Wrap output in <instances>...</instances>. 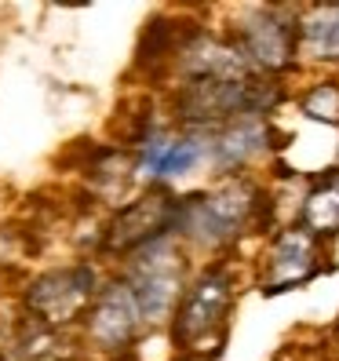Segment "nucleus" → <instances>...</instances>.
I'll return each instance as SVG.
<instances>
[{"mask_svg": "<svg viewBox=\"0 0 339 361\" xmlns=\"http://www.w3.org/2000/svg\"><path fill=\"white\" fill-rule=\"evenodd\" d=\"M248 216H252V190L241 183H230V186L211 190V194L179 201L172 230H183L186 238H194L201 245H223L234 233H241Z\"/></svg>", "mask_w": 339, "mask_h": 361, "instance_id": "obj_1", "label": "nucleus"}, {"mask_svg": "<svg viewBox=\"0 0 339 361\" xmlns=\"http://www.w3.org/2000/svg\"><path fill=\"white\" fill-rule=\"evenodd\" d=\"M179 256L168 233L157 241H150L146 248H139V259L132 267V281L128 288L135 292V303H139V314L142 322H161L168 317V310L175 307V295H179Z\"/></svg>", "mask_w": 339, "mask_h": 361, "instance_id": "obj_2", "label": "nucleus"}, {"mask_svg": "<svg viewBox=\"0 0 339 361\" xmlns=\"http://www.w3.org/2000/svg\"><path fill=\"white\" fill-rule=\"evenodd\" d=\"M95 292V274L92 267H66V270H51L44 278H37L26 292V307L48 325H66L88 307Z\"/></svg>", "mask_w": 339, "mask_h": 361, "instance_id": "obj_3", "label": "nucleus"}, {"mask_svg": "<svg viewBox=\"0 0 339 361\" xmlns=\"http://www.w3.org/2000/svg\"><path fill=\"white\" fill-rule=\"evenodd\" d=\"M175 212L179 201L164 197V194H150L135 204H128L113 219L110 238H106V252H128V248H146L150 241L164 238L175 226Z\"/></svg>", "mask_w": 339, "mask_h": 361, "instance_id": "obj_4", "label": "nucleus"}, {"mask_svg": "<svg viewBox=\"0 0 339 361\" xmlns=\"http://www.w3.org/2000/svg\"><path fill=\"white\" fill-rule=\"evenodd\" d=\"M230 307V281L226 274H204V278L190 288V295L183 300L179 314H175V339L183 347H197L201 339H208V332L223 325Z\"/></svg>", "mask_w": 339, "mask_h": 361, "instance_id": "obj_5", "label": "nucleus"}, {"mask_svg": "<svg viewBox=\"0 0 339 361\" xmlns=\"http://www.w3.org/2000/svg\"><path fill=\"white\" fill-rule=\"evenodd\" d=\"M183 117L190 121H219V117H245L252 114V84L248 80H194L183 92Z\"/></svg>", "mask_w": 339, "mask_h": 361, "instance_id": "obj_6", "label": "nucleus"}, {"mask_svg": "<svg viewBox=\"0 0 339 361\" xmlns=\"http://www.w3.org/2000/svg\"><path fill=\"white\" fill-rule=\"evenodd\" d=\"M139 322H142V314H139V303H135V292L128 285H110L99 295V303L92 310L88 336L95 339L99 347L117 350V347H124L135 336Z\"/></svg>", "mask_w": 339, "mask_h": 361, "instance_id": "obj_7", "label": "nucleus"}, {"mask_svg": "<svg viewBox=\"0 0 339 361\" xmlns=\"http://www.w3.org/2000/svg\"><path fill=\"white\" fill-rule=\"evenodd\" d=\"M241 55L263 70H281L292 59V30L288 23L273 18L270 11H259L241 23Z\"/></svg>", "mask_w": 339, "mask_h": 361, "instance_id": "obj_8", "label": "nucleus"}, {"mask_svg": "<svg viewBox=\"0 0 339 361\" xmlns=\"http://www.w3.org/2000/svg\"><path fill=\"white\" fill-rule=\"evenodd\" d=\"M211 154V142L204 139H172V135H150L142 150V176L150 179H179Z\"/></svg>", "mask_w": 339, "mask_h": 361, "instance_id": "obj_9", "label": "nucleus"}, {"mask_svg": "<svg viewBox=\"0 0 339 361\" xmlns=\"http://www.w3.org/2000/svg\"><path fill=\"white\" fill-rule=\"evenodd\" d=\"M263 146H266V124L259 117L245 114V117H238L234 124H230L216 142H211V154H216L219 168H238V164L256 157Z\"/></svg>", "mask_w": 339, "mask_h": 361, "instance_id": "obj_10", "label": "nucleus"}, {"mask_svg": "<svg viewBox=\"0 0 339 361\" xmlns=\"http://www.w3.org/2000/svg\"><path fill=\"white\" fill-rule=\"evenodd\" d=\"M314 274V245L303 230H288L285 238L273 245V256H270V285L281 288V285H295Z\"/></svg>", "mask_w": 339, "mask_h": 361, "instance_id": "obj_11", "label": "nucleus"}, {"mask_svg": "<svg viewBox=\"0 0 339 361\" xmlns=\"http://www.w3.org/2000/svg\"><path fill=\"white\" fill-rule=\"evenodd\" d=\"M300 48L310 59H339V4L314 8L300 23Z\"/></svg>", "mask_w": 339, "mask_h": 361, "instance_id": "obj_12", "label": "nucleus"}, {"mask_svg": "<svg viewBox=\"0 0 339 361\" xmlns=\"http://www.w3.org/2000/svg\"><path fill=\"white\" fill-rule=\"evenodd\" d=\"M303 219L317 233H335L339 230V179L321 186L317 194H310V201L303 204Z\"/></svg>", "mask_w": 339, "mask_h": 361, "instance_id": "obj_13", "label": "nucleus"}, {"mask_svg": "<svg viewBox=\"0 0 339 361\" xmlns=\"http://www.w3.org/2000/svg\"><path fill=\"white\" fill-rule=\"evenodd\" d=\"M303 110L310 117H321V121H339V88L335 84H321V88H314L303 102Z\"/></svg>", "mask_w": 339, "mask_h": 361, "instance_id": "obj_14", "label": "nucleus"}, {"mask_svg": "<svg viewBox=\"0 0 339 361\" xmlns=\"http://www.w3.org/2000/svg\"><path fill=\"white\" fill-rule=\"evenodd\" d=\"M15 259V238L8 230H0V267H8Z\"/></svg>", "mask_w": 339, "mask_h": 361, "instance_id": "obj_15", "label": "nucleus"}]
</instances>
